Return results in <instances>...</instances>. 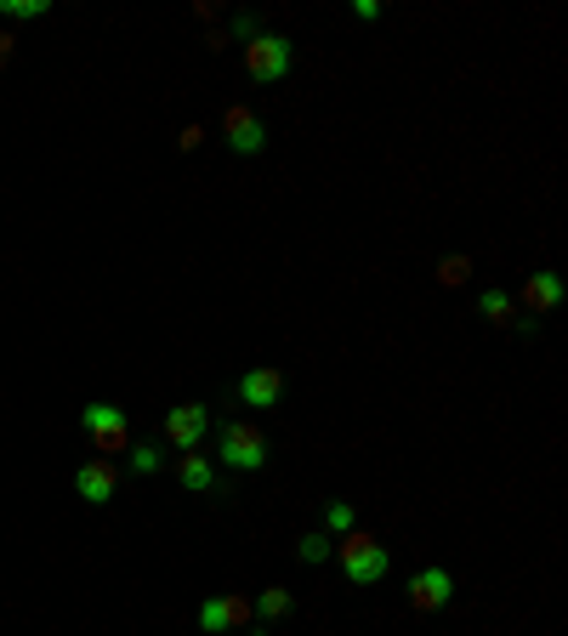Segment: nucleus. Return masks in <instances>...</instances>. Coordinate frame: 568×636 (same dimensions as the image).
<instances>
[{
	"label": "nucleus",
	"mask_w": 568,
	"mask_h": 636,
	"mask_svg": "<svg viewBox=\"0 0 568 636\" xmlns=\"http://www.w3.org/2000/svg\"><path fill=\"white\" fill-rule=\"evenodd\" d=\"M336 563H342V574L353 585H382L387 568H393L387 546L375 541V534H364V528H353V534H342V541H336Z\"/></svg>",
	"instance_id": "1"
},
{
	"label": "nucleus",
	"mask_w": 568,
	"mask_h": 636,
	"mask_svg": "<svg viewBox=\"0 0 568 636\" xmlns=\"http://www.w3.org/2000/svg\"><path fill=\"white\" fill-rule=\"evenodd\" d=\"M216 461L227 472H262L267 466V432L256 421H227L216 437Z\"/></svg>",
	"instance_id": "2"
},
{
	"label": "nucleus",
	"mask_w": 568,
	"mask_h": 636,
	"mask_svg": "<svg viewBox=\"0 0 568 636\" xmlns=\"http://www.w3.org/2000/svg\"><path fill=\"white\" fill-rule=\"evenodd\" d=\"M245 74H251L256 85L284 80V74H291V40L273 34V29H262L256 40H245Z\"/></svg>",
	"instance_id": "3"
},
{
	"label": "nucleus",
	"mask_w": 568,
	"mask_h": 636,
	"mask_svg": "<svg viewBox=\"0 0 568 636\" xmlns=\"http://www.w3.org/2000/svg\"><path fill=\"white\" fill-rule=\"evenodd\" d=\"M222 142H227V149L233 154H262L267 149V120L256 114V109H245V103H233L227 114H222Z\"/></svg>",
	"instance_id": "4"
},
{
	"label": "nucleus",
	"mask_w": 568,
	"mask_h": 636,
	"mask_svg": "<svg viewBox=\"0 0 568 636\" xmlns=\"http://www.w3.org/2000/svg\"><path fill=\"white\" fill-rule=\"evenodd\" d=\"M80 426H85L91 444H98V455H120L125 450V410L120 404H85Z\"/></svg>",
	"instance_id": "5"
},
{
	"label": "nucleus",
	"mask_w": 568,
	"mask_h": 636,
	"mask_svg": "<svg viewBox=\"0 0 568 636\" xmlns=\"http://www.w3.org/2000/svg\"><path fill=\"white\" fill-rule=\"evenodd\" d=\"M205 432H211V410L194 398V404H176L171 415H165V444L171 450H182V455H194L200 444H205Z\"/></svg>",
	"instance_id": "6"
},
{
	"label": "nucleus",
	"mask_w": 568,
	"mask_h": 636,
	"mask_svg": "<svg viewBox=\"0 0 568 636\" xmlns=\"http://www.w3.org/2000/svg\"><path fill=\"white\" fill-rule=\"evenodd\" d=\"M74 495H80L85 506H109V501L120 495V466H114L109 455L80 461V472H74Z\"/></svg>",
	"instance_id": "7"
},
{
	"label": "nucleus",
	"mask_w": 568,
	"mask_h": 636,
	"mask_svg": "<svg viewBox=\"0 0 568 636\" xmlns=\"http://www.w3.org/2000/svg\"><path fill=\"white\" fill-rule=\"evenodd\" d=\"M251 614H256V603H251V597H240V592H227V597H205V603H200V630H205V636L240 630V625H251Z\"/></svg>",
	"instance_id": "8"
},
{
	"label": "nucleus",
	"mask_w": 568,
	"mask_h": 636,
	"mask_svg": "<svg viewBox=\"0 0 568 636\" xmlns=\"http://www.w3.org/2000/svg\"><path fill=\"white\" fill-rule=\"evenodd\" d=\"M409 603L420 608V614H438V608H449L455 603V574L449 568H420L415 579H409Z\"/></svg>",
	"instance_id": "9"
},
{
	"label": "nucleus",
	"mask_w": 568,
	"mask_h": 636,
	"mask_svg": "<svg viewBox=\"0 0 568 636\" xmlns=\"http://www.w3.org/2000/svg\"><path fill=\"white\" fill-rule=\"evenodd\" d=\"M278 398H284V375L273 364H256V370L240 375V404L245 410H273Z\"/></svg>",
	"instance_id": "10"
},
{
	"label": "nucleus",
	"mask_w": 568,
	"mask_h": 636,
	"mask_svg": "<svg viewBox=\"0 0 568 636\" xmlns=\"http://www.w3.org/2000/svg\"><path fill=\"white\" fill-rule=\"evenodd\" d=\"M524 302H529V313H535V319H540V313H551V307L562 302V273H551V267L529 273V284H524Z\"/></svg>",
	"instance_id": "11"
},
{
	"label": "nucleus",
	"mask_w": 568,
	"mask_h": 636,
	"mask_svg": "<svg viewBox=\"0 0 568 636\" xmlns=\"http://www.w3.org/2000/svg\"><path fill=\"white\" fill-rule=\"evenodd\" d=\"M176 483L187 488V495H211V488H216V466H211V455H182L176 461Z\"/></svg>",
	"instance_id": "12"
},
{
	"label": "nucleus",
	"mask_w": 568,
	"mask_h": 636,
	"mask_svg": "<svg viewBox=\"0 0 568 636\" xmlns=\"http://www.w3.org/2000/svg\"><path fill=\"white\" fill-rule=\"evenodd\" d=\"M296 557H302L307 568H313V563H329V557H336V541H329L324 528H307L302 541H296Z\"/></svg>",
	"instance_id": "13"
},
{
	"label": "nucleus",
	"mask_w": 568,
	"mask_h": 636,
	"mask_svg": "<svg viewBox=\"0 0 568 636\" xmlns=\"http://www.w3.org/2000/svg\"><path fill=\"white\" fill-rule=\"evenodd\" d=\"M353 528H358V517H353L347 501H324V534L329 541H342V534H353Z\"/></svg>",
	"instance_id": "14"
},
{
	"label": "nucleus",
	"mask_w": 568,
	"mask_h": 636,
	"mask_svg": "<svg viewBox=\"0 0 568 636\" xmlns=\"http://www.w3.org/2000/svg\"><path fill=\"white\" fill-rule=\"evenodd\" d=\"M125 455H131V472H142V477H154L165 466V450L160 444H125Z\"/></svg>",
	"instance_id": "15"
},
{
	"label": "nucleus",
	"mask_w": 568,
	"mask_h": 636,
	"mask_svg": "<svg viewBox=\"0 0 568 636\" xmlns=\"http://www.w3.org/2000/svg\"><path fill=\"white\" fill-rule=\"evenodd\" d=\"M256 614H262V625L284 619V614H291V592H284V585H267V592H262V603H256Z\"/></svg>",
	"instance_id": "16"
},
{
	"label": "nucleus",
	"mask_w": 568,
	"mask_h": 636,
	"mask_svg": "<svg viewBox=\"0 0 568 636\" xmlns=\"http://www.w3.org/2000/svg\"><path fill=\"white\" fill-rule=\"evenodd\" d=\"M478 313H484L489 324H506V319H511V296H506V290H484V296H478Z\"/></svg>",
	"instance_id": "17"
},
{
	"label": "nucleus",
	"mask_w": 568,
	"mask_h": 636,
	"mask_svg": "<svg viewBox=\"0 0 568 636\" xmlns=\"http://www.w3.org/2000/svg\"><path fill=\"white\" fill-rule=\"evenodd\" d=\"M0 12H7L12 23H29V18H45V12H52V0H0Z\"/></svg>",
	"instance_id": "18"
},
{
	"label": "nucleus",
	"mask_w": 568,
	"mask_h": 636,
	"mask_svg": "<svg viewBox=\"0 0 568 636\" xmlns=\"http://www.w3.org/2000/svg\"><path fill=\"white\" fill-rule=\"evenodd\" d=\"M466 273H471V262H466V256H444V262H438V284H449V290H455V284H466Z\"/></svg>",
	"instance_id": "19"
},
{
	"label": "nucleus",
	"mask_w": 568,
	"mask_h": 636,
	"mask_svg": "<svg viewBox=\"0 0 568 636\" xmlns=\"http://www.w3.org/2000/svg\"><path fill=\"white\" fill-rule=\"evenodd\" d=\"M233 34H240V40H256V34H262V23H256L251 12H240V18H233Z\"/></svg>",
	"instance_id": "20"
},
{
	"label": "nucleus",
	"mask_w": 568,
	"mask_h": 636,
	"mask_svg": "<svg viewBox=\"0 0 568 636\" xmlns=\"http://www.w3.org/2000/svg\"><path fill=\"white\" fill-rule=\"evenodd\" d=\"M200 142H205V125H182V149H187V154H194Z\"/></svg>",
	"instance_id": "21"
},
{
	"label": "nucleus",
	"mask_w": 568,
	"mask_h": 636,
	"mask_svg": "<svg viewBox=\"0 0 568 636\" xmlns=\"http://www.w3.org/2000/svg\"><path fill=\"white\" fill-rule=\"evenodd\" d=\"M353 12H358V23H375V18H382V7H375V0H358Z\"/></svg>",
	"instance_id": "22"
},
{
	"label": "nucleus",
	"mask_w": 568,
	"mask_h": 636,
	"mask_svg": "<svg viewBox=\"0 0 568 636\" xmlns=\"http://www.w3.org/2000/svg\"><path fill=\"white\" fill-rule=\"evenodd\" d=\"M12 46H18L12 34H0V63H12Z\"/></svg>",
	"instance_id": "23"
}]
</instances>
